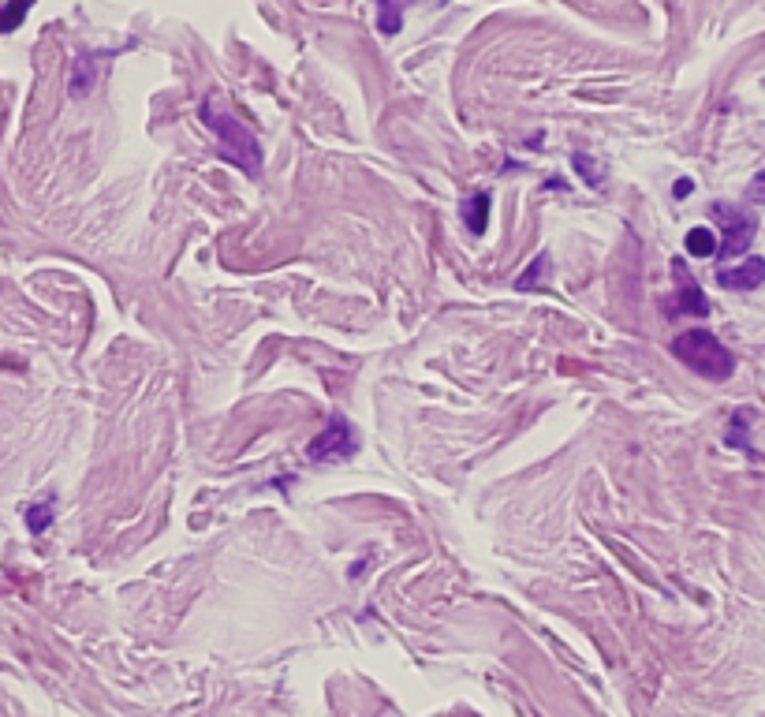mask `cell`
<instances>
[{
    "label": "cell",
    "instance_id": "cell-15",
    "mask_svg": "<svg viewBox=\"0 0 765 717\" xmlns=\"http://www.w3.org/2000/svg\"><path fill=\"white\" fill-rule=\"evenodd\" d=\"M746 198H751V203H758V206H765V172H758V176L751 180V187H746Z\"/></svg>",
    "mask_w": 765,
    "mask_h": 717
},
{
    "label": "cell",
    "instance_id": "cell-9",
    "mask_svg": "<svg viewBox=\"0 0 765 717\" xmlns=\"http://www.w3.org/2000/svg\"><path fill=\"white\" fill-rule=\"evenodd\" d=\"M463 221H467V229L475 235L486 232V224H489V195H486V190H478V195L463 206Z\"/></svg>",
    "mask_w": 765,
    "mask_h": 717
},
{
    "label": "cell",
    "instance_id": "cell-6",
    "mask_svg": "<svg viewBox=\"0 0 765 717\" xmlns=\"http://www.w3.org/2000/svg\"><path fill=\"white\" fill-rule=\"evenodd\" d=\"M765 280V258H746L743 266H735V269H728L721 266L717 269V285L728 288V292H751V288H758Z\"/></svg>",
    "mask_w": 765,
    "mask_h": 717
},
{
    "label": "cell",
    "instance_id": "cell-11",
    "mask_svg": "<svg viewBox=\"0 0 765 717\" xmlns=\"http://www.w3.org/2000/svg\"><path fill=\"white\" fill-rule=\"evenodd\" d=\"M571 165H576V172L582 180H587L590 187H601L605 184V165H598L594 158H590V153H576V158H571Z\"/></svg>",
    "mask_w": 765,
    "mask_h": 717
},
{
    "label": "cell",
    "instance_id": "cell-10",
    "mask_svg": "<svg viewBox=\"0 0 765 717\" xmlns=\"http://www.w3.org/2000/svg\"><path fill=\"white\" fill-rule=\"evenodd\" d=\"M31 8H34V0H8V4L0 8V34H12L15 26L26 20Z\"/></svg>",
    "mask_w": 765,
    "mask_h": 717
},
{
    "label": "cell",
    "instance_id": "cell-7",
    "mask_svg": "<svg viewBox=\"0 0 765 717\" xmlns=\"http://www.w3.org/2000/svg\"><path fill=\"white\" fill-rule=\"evenodd\" d=\"M404 8H407V0H378V26H381V34H399L404 31Z\"/></svg>",
    "mask_w": 765,
    "mask_h": 717
},
{
    "label": "cell",
    "instance_id": "cell-1",
    "mask_svg": "<svg viewBox=\"0 0 765 717\" xmlns=\"http://www.w3.org/2000/svg\"><path fill=\"white\" fill-rule=\"evenodd\" d=\"M202 124L217 135L224 161H232V165L251 180L262 176V147H258V139H254L251 127H243L232 113H221L213 97H206L202 102Z\"/></svg>",
    "mask_w": 765,
    "mask_h": 717
},
{
    "label": "cell",
    "instance_id": "cell-2",
    "mask_svg": "<svg viewBox=\"0 0 765 717\" xmlns=\"http://www.w3.org/2000/svg\"><path fill=\"white\" fill-rule=\"evenodd\" d=\"M672 356H676L683 367L695 370L698 378H709V381H725V378H732V370H735L732 351H728L709 329L680 333V337L672 340Z\"/></svg>",
    "mask_w": 765,
    "mask_h": 717
},
{
    "label": "cell",
    "instance_id": "cell-14",
    "mask_svg": "<svg viewBox=\"0 0 765 717\" xmlns=\"http://www.w3.org/2000/svg\"><path fill=\"white\" fill-rule=\"evenodd\" d=\"M545 269H549V254H538V262H534V266H526V269H523V277L515 280V288H531V285H538Z\"/></svg>",
    "mask_w": 765,
    "mask_h": 717
},
{
    "label": "cell",
    "instance_id": "cell-16",
    "mask_svg": "<svg viewBox=\"0 0 765 717\" xmlns=\"http://www.w3.org/2000/svg\"><path fill=\"white\" fill-rule=\"evenodd\" d=\"M672 195H676V198H687V195H691V180H676V187H672Z\"/></svg>",
    "mask_w": 765,
    "mask_h": 717
},
{
    "label": "cell",
    "instance_id": "cell-12",
    "mask_svg": "<svg viewBox=\"0 0 765 717\" xmlns=\"http://www.w3.org/2000/svg\"><path fill=\"white\" fill-rule=\"evenodd\" d=\"M94 53H86V57H79V63H76V79H71V94H86L90 86H94Z\"/></svg>",
    "mask_w": 765,
    "mask_h": 717
},
{
    "label": "cell",
    "instance_id": "cell-13",
    "mask_svg": "<svg viewBox=\"0 0 765 717\" xmlns=\"http://www.w3.org/2000/svg\"><path fill=\"white\" fill-rule=\"evenodd\" d=\"M49 523H53V497H49V501H42V505H34L31 512H26V528H31L34 534H42Z\"/></svg>",
    "mask_w": 765,
    "mask_h": 717
},
{
    "label": "cell",
    "instance_id": "cell-8",
    "mask_svg": "<svg viewBox=\"0 0 765 717\" xmlns=\"http://www.w3.org/2000/svg\"><path fill=\"white\" fill-rule=\"evenodd\" d=\"M683 247H687L691 258H714L717 254V235L706 229V224H698V229L687 232V240H683Z\"/></svg>",
    "mask_w": 765,
    "mask_h": 717
},
{
    "label": "cell",
    "instance_id": "cell-3",
    "mask_svg": "<svg viewBox=\"0 0 765 717\" xmlns=\"http://www.w3.org/2000/svg\"><path fill=\"white\" fill-rule=\"evenodd\" d=\"M714 217L725 229V240L717 243V254H721V258H740V254H746V247L754 243V232H758V221L732 203H717Z\"/></svg>",
    "mask_w": 765,
    "mask_h": 717
},
{
    "label": "cell",
    "instance_id": "cell-5",
    "mask_svg": "<svg viewBox=\"0 0 765 717\" xmlns=\"http://www.w3.org/2000/svg\"><path fill=\"white\" fill-rule=\"evenodd\" d=\"M672 277H676V299H672V311H680V314H695V317H706L709 314V299H706V292L703 288L695 285V277L687 274V266H683V262L676 258L672 262Z\"/></svg>",
    "mask_w": 765,
    "mask_h": 717
},
{
    "label": "cell",
    "instance_id": "cell-4",
    "mask_svg": "<svg viewBox=\"0 0 765 717\" xmlns=\"http://www.w3.org/2000/svg\"><path fill=\"white\" fill-rule=\"evenodd\" d=\"M355 452H359V438H355L351 423L344 419V415H333L329 426H322V433L311 441L306 456H311L314 464H322V460H348Z\"/></svg>",
    "mask_w": 765,
    "mask_h": 717
}]
</instances>
